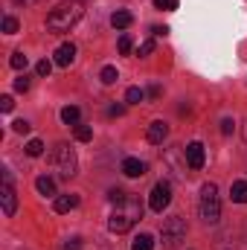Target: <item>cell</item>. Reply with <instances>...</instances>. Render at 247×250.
I'll list each match as a JSON object with an SVG mask.
<instances>
[{"instance_id": "f546056e", "label": "cell", "mask_w": 247, "mask_h": 250, "mask_svg": "<svg viewBox=\"0 0 247 250\" xmlns=\"http://www.w3.org/2000/svg\"><path fill=\"white\" fill-rule=\"evenodd\" d=\"M233 131H236V123H233V120H221V134H224V137H230Z\"/></svg>"}, {"instance_id": "484cf974", "label": "cell", "mask_w": 247, "mask_h": 250, "mask_svg": "<svg viewBox=\"0 0 247 250\" xmlns=\"http://www.w3.org/2000/svg\"><path fill=\"white\" fill-rule=\"evenodd\" d=\"M154 6L163 9V12H175L178 9V0H154Z\"/></svg>"}, {"instance_id": "d590c367", "label": "cell", "mask_w": 247, "mask_h": 250, "mask_svg": "<svg viewBox=\"0 0 247 250\" xmlns=\"http://www.w3.org/2000/svg\"><path fill=\"white\" fill-rule=\"evenodd\" d=\"M148 96H151V99H157V96H160V87H157V84H154V87H148Z\"/></svg>"}, {"instance_id": "3957f363", "label": "cell", "mask_w": 247, "mask_h": 250, "mask_svg": "<svg viewBox=\"0 0 247 250\" xmlns=\"http://www.w3.org/2000/svg\"><path fill=\"white\" fill-rule=\"evenodd\" d=\"M198 209H201V218L206 224H218V218H221V198H218V187L215 184H204Z\"/></svg>"}, {"instance_id": "5bb4252c", "label": "cell", "mask_w": 247, "mask_h": 250, "mask_svg": "<svg viewBox=\"0 0 247 250\" xmlns=\"http://www.w3.org/2000/svg\"><path fill=\"white\" fill-rule=\"evenodd\" d=\"M35 189H38L41 195H47V198H53V195H56V181H53L50 175H41V178L35 181Z\"/></svg>"}, {"instance_id": "f1b7e54d", "label": "cell", "mask_w": 247, "mask_h": 250, "mask_svg": "<svg viewBox=\"0 0 247 250\" xmlns=\"http://www.w3.org/2000/svg\"><path fill=\"white\" fill-rule=\"evenodd\" d=\"M15 90H18V93H26V90H29V79H26V76L15 79Z\"/></svg>"}, {"instance_id": "7402d4cb", "label": "cell", "mask_w": 247, "mask_h": 250, "mask_svg": "<svg viewBox=\"0 0 247 250\" xmlns=\"http://www.w3.org/2000/svg\"><path fill=\"white\" fill-rule=\"evenodd\" d=\"M26 154H29V157H41V154H44V143H41V140H29V143H26Z\"/></svg>"}, {"instance_id": "7a4b0ae2", "label": "cell", "mask_w": 247, "mask_h": 250, "mask_svg": "<svg viewBox=\"0 0 247 250\" xmlns=\"http://www.w3.org/2000/svg\"><path fill=\"white\" fill-rule=\"evenodd\" d=\"M82 15H84V9H82L79 0H62V3L47 15V29L56 32V35L70 32V29L82 21Z\"/></svg>"}, {"instance_id": "d4e9b609", "label": "cell", "mask_w": 247, "mask_h": 250, "mask_svg": "<svg viewBox=\"0 0 247 250\" xmlns=\"http://www.w3.org/2000/svg\"><path fill=\"white\" fill-rule=\"evenodd\" d=\"M50 70H53V62H47V59H41V62L35 64V73L38 76H50Z\"/></svg>"}, {"instance_id": "ffe728a7", "label": "cell", "mask_w": 247, "mask_h": 250, "mask_svg": "<svg viewBox=\"0 0 247 250\" xmlns=\"http://www.w3.org/2000/svg\"><path fill=\"white\" fill-rule=\"evenodd\" d=\"M99 79H102L105 84H117V79H120V73H117V67H102V73H99Z\"/></svg>"}, {"instance_id": "1f68e13d", "label": "cell", "mask_w": 247, "mask_h": 250, "mask_svg": "<svg viewBox=\"0 0 247 250\" xmlns=\"http://www.w3.org/2000/svg\"><path fill=\"white\" fill-rule=\"evenodd\" d=\"M79 248H82V239H67L62 250H79Z\"/></svg>"}, {"instance_id": "e0dca14e", "label": "cell", "mask_w": 247, "mask_h": 250, "mask_svg": "<svg viewBox=\"0 0 247 250\" xmlns=\"http://www.w3.org/2000/svg\"><path fill=\"white\" fill-rule=\"evenodd\" d=\"M131 250H154V239L148 233H140L134 242H131Z\"/></svg>"}, {"instance_id": "277c9868", "label": "cell", "mask_w": 247, "mask_h": 250, "mask_svg": "<svg viewBox=\"0 0 247 250\" xmlns=\"http://www.w3.org/2000/svg\"><path fill=\"white\" fill-rule=\"evenodd\" d=\"M53 172L64 178V181H70L73 175H76V166H79V160H76V151L67 146V143H59L56 148H53Z\"/></svg>"}, {"instance_id": "d6a6232c", "label": "cell", "mask_w": 247, "mask_h": 250, "mask_svg": "<svg viewBox=\"0 0 247 250\" xmlns=\"http://www.w3.org/2000/svg\"><path fill=\"white\" fill-rule=\"evenodd\" d=\"M108 198H111L114 204H120V201L125 198V192H123V189H111V192H108Z\"/></svg>"}, {"instance_id": "603a6c76", "label": "cell", "mask_w": 247, "mask_h": 250, "mask_svg": "<svg viewBox=\"0 0 247 250\" xmlns=\"http://www.w3.org/2000/svg\"><path fill=\"white\" fill-rule=\"evenodd\" d=\"M117 47H120V53H123V56H128V53H131L134 41H131V35H128V32H123V35H120V44H117Z\"/></svg>"}, {"instance_id": "83f0119b", "label": "cell", "mask_w": 247, "mask_h": 250, "mask_svg": "<svg viewBox=\"0 0 247 250\" xmlns=\"http://www.w3.org/2000/svg\"><path fill=\"white\" fill-rule=\"evenodd\" d=\"M12 108H15V99L12 96H0V111L3 114H12Z\"/></svg>"}, {"instance_id": "8d00e7d4", "label": "cell", "mask_w": 247, "mask_h": 250, "mask_svg": "<svg viewBox=\"0 0 247 250\" xmlns=\"http://www.w3.org/2000/svg\"><path fill=\"white\" fill-rule=\"evenodd\" d=\"M15 3H32V0H15Z\"/></svg>"}, {"instance_id": "7c38bea8", "label": "cell", "mask_w": 247, "mask_h": 250, "mask_svg": "<svg viewBox=\"0 0 247 250\" xmlns=\"http://www.w3.org/2000/svg\"><path fill=\"white\" fill-rule=\"evenodd\" d=\"M79 207V195L67 192V195H56V212H70Z\"/></svg>"}, {"instance_id": "4dcf8cb0", "label": "cell", "mask_w": 247, "mask_h": 250, "mask_svg": "<svg viewBox=\"0 0 247 250\" xmlns=\"http://www.w3.org/2000/svg\"><path fill=\"white\" fill-rule=\"evenodd\" d=\"M12 128H15L18 134H29V128H32V125L26 123V120H18V123H12Z\"/></svg>"}, {"instance_id": "30bf717a", "label": "cell", "mask_w": 247, "mask_h": 250, "mask_svg": "<svg viewBox=\"0 0 247 250\" xmlns=\"http://www.w3.org/2000/svg\"><path fill=\"white\" fill-rule=\"evenodd\" d=\"M123 175L125 178H143L145 175V163L140 157H125L123 160Z\"/></svg>"}, {"instance_id": "e575fe53", "label": "cell", "mask_w": 247, "mask_h": 250, "mask_svg": "<svg viewBox=\"0 0 247 250\" xmlns=\"http://www.w3.org/2000/svg\"><path fill=\"white\" fill-rule=\"evenodd\" d=\"M151 35L154 38H163V35H169V26H151Z\"/></svg>"}, {"instance_id": "ba28073f", "label": "cell", "mask_w": 247, "mask_h": 250, "mask_svg": "<svg viewBox=\"0 0 247 250\" xmlns=\"http://www.w3.org/2000/svg\"><path fill=\"white\" fill-rule=\"evenodd\" d=\"M184 154H186L189 169H201V166H204V160H206V154H204V146H201V143H189Z\"/></svg>"}, {"instance_id": "2e32d148", "label": "cell", "mask_w": 247, "mask_h": 250, "mask_svg": "<svg viewBox=\"0 0 247 250\" xmlns=\"http://www.w3.org/2000/svg\"><path fill=\"white\" fill-rule=\"evenodd\" d=\"M79 120H82V111H79L76 105H67V108H62V123L64 125H79Z\"/></svg>"}, {"instance_id": "44dd1931", "label": "cell", "mask_w": 247, "mask_h": 250, "mask_svg": "<svg viewBox=\"0 0 247 250\" xmlns=\"http://www.w3.org/2000/svg\"><path fill=\"white\" fill-rule=\"evenodd\" d=\"M9 64L15 67V70H26V64H29V59H26V53H12V59H9Z\"/></svg>"}, {"instance_id": "cb8c5ba5", "label": "cell", "mask_w": 247, "mask_h": 250, "mask_svg": "<svg viewBox=\"0 0 247 250\" xmlns=\"http://www.w3.org/2000/svg\"><path fill=\"white\" fill-rule=\"evenodd\" d=\"M3 32H6V35H15V32H18V21H15L12 15L3 18Z\"/></svg>"}, {"instance_id": "d6986e66", "label": "cell", "mask_w": 247, "mask_h": 250, "mask_svg": "<svg viewBox=\"0 0 247 250\" xmlns=\"http://www.w3.org/2000/svg\"><path fill=\"white\" fill-rule=\"evenodd\" d=\"M143 99H145V90H143V87H128V90H125V102L140 105Z\"/></svg>"}, {"instance_id": "5b68a950", "label": "cell", "mask_w": 247, "mask_h": 250, "mask_svg": "<svg viewBox=\"0 0 247 250\" xmlns=\"http://www.w3.org/2000/svg\"><path fill=\"white\" fill-rule=\"evenodd\" d=\"M186 239V221L181 215H172L163 221V230H160V242H163V250H175L181 242Z\"/></svg>"}, {"instance_id": "836d02e7", "label": "cell", "mask_w": 247, "mask_h": 250, "mask_svg": "<svg viewBox=\"0 0 247 250\" xmlns=\"http://www.w3.org/2000/svg\"><path fill=\"white\" fill-rule=\"evenodd\" d=\"M125 114V105H111L108 108V117H123Z\"/></svg>"}, {"instance_id": "9a60e30c", "label": "cell", "mask_w": 247, "mask_h": 250, "mask_svg": "<svg viewBox=\"0 0 247 250\" xmlns=\"http://www.w3.org/2000/svg\"><path fill=\"white\" fill-rule=\"evenodd\" d=\"M230 198H233L236 204H247V181H236V184L230 187Z\"/></svg>"}, {"instance_id": "8fae6325", "label": "cell", "mask_w": 247, "mask_h": 250, "mask_svg": "<svg viewBox=\"0 0 247 250\" xmlns=\"http://www.w3.org/2000/svg\"><path fill=\"white\" fill-rule=\"evenodd\" d=\"M53 62L59 64V67H70V64L76 62V44H62L56 50V59Z\"/></svg>"}, {"instance_id": "4316f807", "label": "cell", "mask_w": 247, "mask_h": 250, "mask_svg": "<svg viewBox=\"0 0 247 250\" xmlns=\"http://www.w3.org/2000/svg\"><path fill=\"white\" fill-rule=\"evenodd\" d=\"M151 53H154V41L148 38V41H143V44H140V50H137V56H151Z\"/></svg>"}, {"instance_id": "4fadbf2b", "label": "cell", "mask_w": 247, "mask_h": 250, "mask_svg": "<svg viewBox=\"0 0 247 250\" xmlns=\"http://www.w3.org/2000/svg\"><path fill=\"white\" fill-rule=\"evenodd\" d=\"M111 23H114V29H128V26L134 23V15L125 12V9H117V12L111 15Z\"/></svg>"}, {"instance_id": "ac0fdd59", "label": "cell", "mask_w": 247, "mask_h": 250, "mask_svg": "<svg viewBox=\"0 0 247 250\" xmlns=\"http://www.w3.org/2000/svg\"><path fill=\"white\" fill-rule=\"evenodd\" d=\"M73 134H76V140H79V143H90V140H93V128H90V125H73Z\"/></svg>"}, {"instance_id": "6da1fadb", "label": "cell", "mask_w": 247, "mask_h": 250, "mask_svg": "<svg viewBox=\"0 0 247 250\" xmlns=\"http://www.w3.org/2000/svg\"><path fill=\"white\" fill-rule=\"evenodd\" d=\"M143 218V204H140V198H134V195H125L123 201L117 204V209L111 212V218H108V230L111 233H128L137 221Z\"/></svg>"}, {"instance_id": "52a82bcc", "label": "cell", "mask_w": 247, "mask_h": 250, "mask_svg": "<svg viewBox=\"0 0 247 250\" xmlns=\"http://www.w3.org/2000/svg\"><path fill=\"white\" fill-rule=\"evenodd\" d=\"M3 215L6 218H12L15 215V209H18V195H15V187H12V175L9 172H3Z\"/></svg>"}, {"instance_id": "9c48e42d", "label": "cell", "mask_w": 247, "mask_h": 250, "mask_svg": "<svg viewBox=\"0 0 247 250\" xmlns=\"http://www.w3.org/2000/svg\"><path fill=\"white\" fill-rule=\"evenodd\" d=\"M145 137H148V143L160 146V143H163V140L169 137V125L163 123V120H154V123L148 125V134H145Z\"/></svg>"}, {"instance_id": "74e56055", "label": "cell", "mask_w": 247, "mask_h": 250, "mask_svg": "<svg viewBox=\"0 0 247 250\" xmlns=\"http://www.w3.org/2000/svg\"><path fill=\"white\" fill-rule=\"evenodd\" d=\"M245 140H247V123H245Z\"/></svg>"}, {"instance_id": "8992f818", "label": "cell", "mask_w": 247, "mask_h": 250, "mask_svg": "<svg viewBox=\"0 0 247 250\" xmlns=\"http://www.w3.org/2000/svg\"><path fill=\"white\" fill-rule=\"evenodd\" d=\"M169 204H172V184L169 181H157L154 189H151V195H148V207L154 212H163Z\"/></svg>"}]
</instances>
